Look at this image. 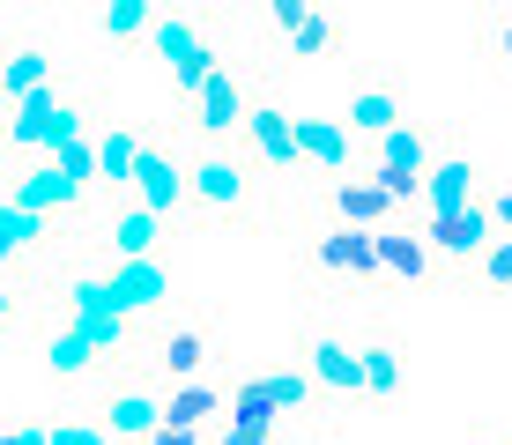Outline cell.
<instances>
[{
    "label": "cell",
    "mask_w": 512,
    "mask_h": 445,
    "mask_svg": "<svg viewBox=\"0 0 512 445\" xmlns=\"http://www.w3.org/2000/svg\"><path fill=\"white\" fill-rule=\"evenodd\" d=\"M75 134V104L60 97V89H30V97H15V119H8V149H60V141Z\"/></svg>",
    "instance_id": "cell-1"
},
{
    "label": "cell",
    "mask_w": 512,
    "mask_h": 445,
    "mask_svg": "<svg viewBox=\"0 0 512 445\" xmlns=\"http://www.w3.org/2000/svg\"><path fill=\"white\" fill-rule=\"evenodd\" d=\"M186 193L208 216H238V208L253 201V171H245V156H231V149H208L201 164L186 171Z\"/></svg>",
    "instance_id": "cell-2"
},
{
    "label": "cell",
    "mask_w": 512,
    "mask_h": 445,
    "mask_svg": "<svg viewBox=\"0 0 512 445\" xmlns=\"http://www.w3.org/2000/svg\"><path fill=\"white\" fill-rule=\"evenodd\" d=\"M423 238H431L438 260L475 267V260H483V245L498 238V216H490V201H468V208H453V216H431V223H423Z\"/></svg>",
    "instance_id": "cell-3"
},
{
    "label": "cell",
    "mask_w": 512,
    "mask_h": 445,
    "mask_svg": "<svg viewBox=\"0 0 512 445\" xmlns=\"http://www.w3.org/2000/svg\"><path fill=\"white\" fill-rule=\"evenodd\" d=\"M245 104H253V97H245V82L216 67V75L201 82V97L186 104V112H193V134H201V141H231V134L245 127Z\"/></svg>",
    "instance_id": "cell-4"
},
{
    "label": "cell",
    "mask_w": 512,
    "mask_h": 445,
    "mask_svg": "<svg viewBox=\"0 0 512 445\" xmlns=\"http://www.w3.org/2000/svg\"><path fill=\"white\" fill-rule=\"evenodd\" d=\"M312 260L327 267V275H349V282H372L379 275V230H357V223H334L320 245H312Z\"/></svg>",
    "instance_id": "cell-5"
},
{
    "label": "cell",
    "mask_w": 512,
    "mask_h": 445,
    "mask_svg": "<svg viewBox=\"0 0 512 445\" xmlns=\"http://www.w3.org/2000/svg\"><path fill=\"white\" fill-rule=\"evenodd\" d=\"M245 141H253V156L260 164H275V171H297L305 156H297V119L290 112H275V104H245V127H238Z\"/></svg>",
    "instance_id": "cell-6"
},
{
    "label": "cell",
    "mask_w": 512,
    "mask_h": 445,
    "mask_svg": "<svg viewBox=\"0 0 512 445\" xmlns=\"http://www.w3.org/2000/svg\"><path fill=\"white\" fill-rule=\"evenodd\" d=\"M275 423H282V408L268 401V386L245 379L231 394V416H223V438L216 445H275Z\"/></svg>",
    "instance_id": "cell-7"
},
{
    "label": "cell",
    "mask_w": 512,
    "mask_h": 445,
    "mask_svg": "<svg viewBox=\"0 0 512 445\" xmlns=\"http://www.w3.org/2000/svg\"><path fill=\"white\" fill-rule=\"evenodd\" d=\"M305 371L327 386V394H364V349L334 342V334H312L305 342Z\"/></svg>",
    "instance_id": "cell-8"
},
{
    "label": "cell",
    "mask_w": 512,
    "mask_h": 445,
    "mask_svg": "<svg viewBox=\"0 0 512 445\" xmlns=\"http://www.w3.org/2000/svg\"><path fill=\"white\" fill-rule=\"evenodd\" d=\"M475 201V164L468 156H431V171H423V208L431 216H453V208Z\"/></svg>",
    "instance_id": "cell-9"
},
{
    "label": "cell",
    "mask_w": 512,
    "mask_h": 445,
    "mask_svg": "<svg viewBox=\"0 0 512 445\" xmlns=\"http://www.w3.org/2000/svg\"><path fill=\"white\" fill-rule=\"evenodd\" d=\"M327 208H334V223H357V230H386V216H394L379 178H342V186L327 193Z\"/></svg>",
    "instance_id": "cell-10"
},
{
    "label": "cell",
    "mask_w": 512,
    "mask_h": 445,
    "mask_svg": "<svg viewBox=\"0 0 512 445\" xmlns=\"http://www.w3.org/2000/svg\"><path fill=\"white\" fill-rule=\"evenodd\" d=\"M156 423H164V401L141 394V386H119V394L104 401V431H112V438H134V445H141Z\"/></svg>",
    "instance_id": "cell-11"
},
{
    "label": "cell",
    "mask_w": 512,
    "mask_h": 445,
    "mask_svg": "<svg viewBox=\"0 0 512 445\" xmlns=\"http://www.w3.org/2000/svg\"><path fill=\"white\" fill-rule=\"evenodd\" d=\"M379 275L431 282V238H409V230H394V223H386V230H379Z\"/></svg>",
    "instance_id": "cell-12"
},
{
    "label": "cell",
    "mask_w": 512,
    "mask_h": 445,
    "mask_svg": "<svg viewBox=\"0 0 512 445\" xmlns=\"http://www.w3.org/2000/svg\"><path fill=\"white\" fill-rule=\"evenodd\" d=\"M216 416H223V386H208V379H179L164 394V423H193V431H208Z\"/></svg>",
    "instance_id": "cell-13"
},
{
    "label": "cell",
    "mask_w": 512,
    "mask_h": 445,
    "mask_svg": "<svg viewBox=\"0 0 512 445\" xmlns=\"http://www.w3.org/2000/svg\"><path fill=\"white\" fill-rule=\"evenodd\" d=\"M201 364H208V334H201V327H171L164 342H156V371H164L171 386H179V379H201Z\"/></svg>",
    "instance_id": "cell-14"
},
{
    "label": "cell",
    "mask_w": 512,
    "mask_h": 445,
    "mask_svg": "<svg viewBox=\"0 0 512 445\" xmlns=\"http://www.w3.org/2000/svg\"><path fill=\"white\" fill-rule=\"evenodd\" d=\"M431 141H438V134L423 127V119H401L394 134H379V164H394V171H416V178H423V171H431Z\"/></svg>",
    "instance_id": "cell-15"
},
{
    "label": "cell",
    "mask_w": 512,
    "mask_h": 445,
    "mask_svg": "<svg viewBox=\"0 0 512 445\" xmlns=\"http://www.w3.org/2000/svg\"><path fill=\"white\" fill-rule=\"evenodd\" d=\"M52 82V52L45 45H15L8 60H0V97H30V89H45Z\"/></svg>",
    "instance_id": "cell-16"
},
{
    "label": "cell",
    "mask_w": 512,
    "mask_h": 445,
    "mask_svg": "<svg viewBox=\"0 0 512 445\" xmlns=\"http://www.w3.org/2000/svg\"><path fill=\"white\" fill-rule=\"evenodd\" d=\"M401 119H409V112H401L394 89H364V97L349 104V134H372V141H379V134H394Z\"/></svg>",
    "instance_id": "cell-17"
},
{
    "label": "cell",
    "mask_w": 512,
    "mask_h": 445,
    "mask_svg": "<svg viewBox=\"0 0 512 445\" xmlns=\"http://www.w3.org/2000/svg\"><path fill=\"white\" fill-rule=\"evenodd\" d=\"M349 127H327V119H297V156H305V164H342L349 156Z\"/></svg>",
    "instance_id": "cell-18"
},
{
    "label": "cell",
    "mask_w": 512,
    "mask_h": 445,
    "mask_svg": "<svg viewBox=\"0 0 512 445\" xmlns=\"http://www.w3.org/2000/svg\"><path fill=\"white\" fill-rule=\"evenodd\" d=\"M334 45H342V23H334L327 8H320V15H305V23L282 38V52H290V60H320V52H334Z\"/></svg>",
    "instance_id": "cell-19"
},
{
    "label": "cell",
    "mask_w": 512,
    "mask_h": 445,
    "mask_svg": "<svg viewBox=\"0 0 512 445\" xmlns=\"http://www.w3.org/2000/svg\"><path fill=\"white\" fill-rule=\"evenodd\" d=\"M134 178H141V201L149 208H179V193H186V178L164 164V156H149L141 149V164H134Z\"/></svg>",
    "instance_id": "cell-20"
},
{
    "label": "cell",
    "mask_w": 512,
    "mask_h": 445,
    "mask_svg": "<svg viewBox=\"0 0 512 445\" xmlns=\"http://www.w3.org/2000/svg\"><path fill=\"white\" fill-rule=\"evenodd\" d=\"M260 386H268V401L282 408V416H290V408H305V401H312V386H320V379H312L305 364H282V371H260Z\"/></svg>",
    "instance_id": "cell-21"
},
{
    "label": "cell",
    "mask_w": 512,
    "mask_h": 445,
    "mask_svg": "<svg viewBox=\"0 0 512 445\" xmlns=\"http://www.w3.org/2000/svg\"><path fill=\"white\" fill-rule=\"evenodd\" d=\"M216 67H223V52H216V45H208V38H201V45H193V52H186V60H179V67H171V82H179V97L193 104V97H201V82H208V75H216Z\"/></svg>",
    "instance_id": "cell-22"
},
{
    "label": "cell",
    "mask_w": 512,
    "mask_h": 445,
    "mask_svg": "<svg viewBox=\"0 0 512 445\" xmlns=\"http://www.w3.org/2000/svg\"><path fill=\"white\" fill-rule=\"evenodd\" d=\"M475 282H483L490 297H505V290H512V230L483 245V260H475Z\"/></svg>",
    "instance_id": "cell-23"
},
{
    "label": "cell",
    "mask_w": 512,
    "mask_h": 445,
    "mask_svg": "<svg viewBox=\"0 0 512 445\" xmlns=\"http://www.w3.org/2000/svg\"><path fill=\"white\" fill-rule=\"evenodd\" d=\"M149 30V0H104V38H141Z\"/></svg>",
    "instance_id": "cell-24"
},
{
    "label": "cell",
    "mask_w": 512,
    "mask_h": 445,
    "mask_svg": "<svg viewBox=\"0 0 512 445\" xmlns=\"http://www.w3.org/2000/svg\"><path fill=\"white\" fill-rule=\"evenodd\" d=\"M394 386H401V356L386 342H372L364 349V394H394Z\"/></svg>",
    "instance_id": "cell-25"
},
{
    "label": "cell",
    "mask_w": 512,
    "mask_h": 445,
    "mask_svg": "<svg viewBox=\"0 0 512 445\" xmlns=\"http://www.w3.org/2000/svg\"><path fill=\"white\" fill-rule=\"evenodd\" d=\"M97 164H104V178H134V164H141V149H134V134H112L97 149Z\"/></svg>",
    "instance_id": "cell-26"
},
{
    "label": "cell",
    "mask_w": 512,
    "mask_h": 445,
    "mask_svg": "<svg viewBox=\"0 0 512 445\" xmlns=\"http://www.w3.org/2000/svg\"><path fill=\"white\" fill-rule=\"evenodd\" d=\"M193 45H201V30H193V23H156V52H164L171 67H179Z\"/></svg>",
    "instance_id": "cell-27"
},
{
    "label": "cell",
    "mask_w": 512,
    "mask_h": 445,
    "mask_svg": "<svg viewBox=\"0 0 512 445\" xmlns=\"http://www.w3.org/2000/svg\"><path fill=\"white\" fill-rule=\"evenodd\" d=\"M372 178H379V186H386V201H423V178L416 171H394V164H372Z\"/></svg>",
    "instance_id": "cell-28"
},
{
    "label": "cell",
    "mask_w": 512,
    "mask_h": 445,
    "mask_svg": "<svg viewBox=\"0 0 512 445\" xmlns=\"http://www.w3.org/2000/svg\"><path fill=\"white\" fill-rule=\"evenodd\" d=\"M260 8H268V23L282 30V38H290V30H297V23H305V15H320V8H327V0H260Z\"/></svg>",
    "instance_id": "cell-29"
},
{
    "label": "cell",
    "mask_w": 512,
    "mask_h": 445,
    "mask_svg": "<svg viewBox=\"0 0 512 445\" xmlns=\"http://www.w3.org/2000/svg\"><path fill=\"white\" fill-rule=\"evenodd\" d=\"M141 445H208V431H193V423H156Z\"/></svg>",
    "instance_id": "cell-30"
},
{
    "label": "cell",
    "mask_w": 512,
    "mask_h": 445,
    "mask_svg": "<svg viewBox=\"0 0 512 445\" xmlns=\"http://www.w3.org/2000/svg\"><path fill=\"white\" fill-rule=\"evenodd\" d=\"M119 253H149V216H134L127 230H119Z\"/></svg>",
    "instance_id": "cell-31"
},
{
    "label": "cell",
    "mask_w": 512,
    "mask_h": 445,
    "mask_svg": "<svg viewBox=\"0 0 512 445\" xmlns=\"http://www.w3.org/2000/svg\"><path fill=\"white\" fill-rule=\"evenodd\" d=\"M490 52H498V67H505V75H512V15H505V23H498V30H490Z\"/></svg>",
    "instance_id": "cell-32"
},
{
    "label": "cell",
    "mask_w": 512,
    "mask_h": 445,
    "mask_svg": "<svg viewBox=\"0 0 512 445\" xmlns=\"http://www.w3.org/2000/svg\"><path fill=\"white\" fill-rule=\"evenodd\" d=\"M15 245H23V216H0V260H8Z\"/></svg>",
    "instance_id": "cell-33"
},
{
    "label": "cell",
    "mask_w": 512,
    "mask_h": 445,
    "mask_svg": "<svg viewBox=\"0 0 512 445\" xmlns=\"http://www.w3.org/2000/svg\"><path fill=\"white\" fill-rule=\"evenodd\" d=\"M490 216H498V230H512V193H498V201H490Z\"/></svg>",
    "instance_id": "cell-34"
},
{
    "label": "cell",
    "mask_w": 512,
    "mask_h": 445,
    "mask_svg": "<svg viewBox=\"0 0 512 445\" xmlns=\"http://www.w3.org/2000/svg\"><path fill=\"white\" fill-rule=\"evenodd\" d=\"M52 445H97L90 431H52Z\"/></svg>",
    "instance_id": "cell-35"
},
{
    "label": "cell",
    "mask_w": 512,
    "mask_h": 445,
    "mask_svg": "<svg viewBox=\"0 0 512 445\" xmlns=\"http://www.w3.org/2000/svg\"><path fill=\"white\" fill-rule=\"evenodd\" d=\"M0 319H15V290H8V282H0Z\"/></svg>",
    "instance_id": "cell-36"
}]
</instances>
